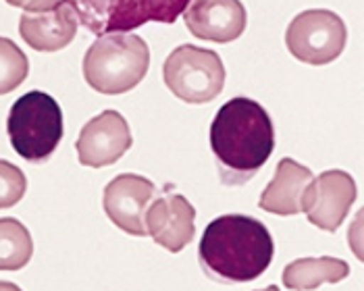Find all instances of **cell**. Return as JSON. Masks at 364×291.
I'll list each match as a JSON object with an SVG mask.
<instances>
[{
	"mask_svg": "<svg viewBox=\"0 0 364 291\" xmlns=\"http://www.w3.org/2000/svg\"><path fill=\"white\" fill-rule=\"evenodd\" d=\"M29 73V60L23 50L9 38H0V96L17 89Z\"/></svg>",
	"mask_w": 364,
	"mask_h": 291,
	"instance_id": "cell-17",
	"label": "cell"
},
{
	"mask_svg": "<svg viewBox=\"0 0 364 291\" xmlns=\"http://www.w3.org/2000/svg\"><path fill=\"white\" fill-rule=\"evenodd\" d=\"M196 210L181 194L168 192L154 198L146 210V231L168 252H181L196 235Z\"/></svg>",
	"mask_w": 364,
	"mask_h": 291,
	"instance_id": "cell-11",
	"label": "cell"
},
{
	"mask_svg": "<svg viewBox=\"0 0 364 291\" xmlns=\"http://www.w3.org/2000/svg\"><path fill=\"white\" fill-rule=\"evenodd\" d=\"M77 17L73 9L60 0L53 9L23 13L19 19V33L23 42L38 53H56L69 46L77 33Z\"/></svg>",
	"mask_w": 364,
	"mask_h": 291,
	"instance_id": "cell-13",
	"label": "cell"
},
{
	"mask_svg": "<svg viewBox=\"0 0 364 291\" xmlns=\"http://www.w3.org/2000/svg\"><path fill=\"white\" fill-rule=\"evenodd\" d=\"M210 150L221 183L246 185L275 150V129L264 106L246 96L225 102L210 123Z\"/></svg>",
	"mask_w": 364,
	"mask_h": 291,
	"instance_id": "cell-1",
	"label": "cell"
},
{
	"mask_svg": "<svg viewBox=\"0 0 364 291\" xmlns=\"http://www.w3.org/2000/svg\"><path fill=\"white\" fill-rule=\"evenodd\" d=\"M256 291H281L277 285H271V287H264V290H256Z\"/></svg>",
	"mask_w": 364,
	"mask_h": 291,
	"instance_id": "cell-21",
	"label": "cell"
},
{
	"mask_svg": "<svg viewBox=\"0 0 364 291\" xmlns=\"http://www.w3.org/2000/svg\"><path fill=\"white\" fill-rule=\"evenodd\" d=\"M275 246L264 223L246 214H223L208 223L198 246V260L217 283H248L273 260Z\"/></svg>",
	"mask_w": 364,
	"mask_h": 291,
	"instance_id": "cell-2",
	"label": "cell"
},
{
	"mask_svg": "<svg viewBox=\"0 0 364 291\" xmlns=\"http://www.w3.org/2000/svg\"><path fill=\"white\" fill-rule=\"evenodd\" d=\"M356 181L346 171H325L310 181L304 196V214L323 231L333 233L356 202Z\"/></svg>",
	"mask_w": 364,
	"mask_h": 291,
	"instance_id": "cell-8",
	"label": "cell"
},
{
	"mask_svg": "<svg viewBox=\"0 0 364 291\" xmlns=\"http://www.w3.org/2000/svg\"><path fill=\"white\" fill-rule=\"evenodd\" d=\"M156 187L150 179L141 175H117L105 187L102 206L107 216L121 231L144 237L146 231V210L154 200Z\"/></svg>",
	"mask_w": 364,
	"mask_h": 291,
	"instance_id": "cell-9",
	"label": "cell"
},
{
	"mask_svg": "<svg viewBox=\"0 0 364 291\" xmlns=\"http://www.w3.org/2000/svg\"><path fill=\"white\" fill-rule=\"evenodd\" d=\"M26 190H28V179L23 171L9 160H0V210L21 202Z\"/></svg>",
	"mask_w": 364,
	"mask_h": 291,
	"instance_id": "cell-18",
	"label": "cell"
},
{
	"mask_svg": "<svg viewBox=\"0 0 364 291\" xmlns=\"http://www.w3.org/2000/svg\"><path fill=\"white\" fill-rule=\"evenodd\" d=\"M13 150L28 163H46L63 140V111L46 92L31 89L17 98L6 119Z\"/></svg>",
	"mask_w": 364,
	"mask_h": 291,
	"instance_id": "cell-4",
	"label": "cell"
},
{
	"mask_svg": "<svg viewBox=\"0 0 364 291\" xmlns=\"http://www.w3.org/2000/svg\"><path fill=\"white\" fill-rule=\"evenodd\" d=\"M4 2H9L11 6H19V9H23V11H46V9H53L56 6L60 0H4Z\"/></svg>",
	"mask_w": 364,
	"mask_h": 291,
	"instance_id": "cell-19",
	"label": "cell"
},
{
	"mask_svg": "<svg viewBox=\"0 0 364 291\" xmlns=\"http://www.w3.org/2000/svg\"><path fill=\"white\" fill-rule=\"evenodd\" d=\"M150 67V48L136 33H105L85 53L84 79L105 96H119L140 84Z\"/></svg>",
	"mask_w": 364,
	"mask_h": 291,
	"instance_id": "cell-3",
	"label": "cell"
},
{
	"mask_svg": "<svg viewBox=\"0 0 364 291\" xmlns=\"http://www.w3.org/2000/svg\"><path fill=\"white\" fill-rule=\"evenodd\" d=\"M77 21L96 35L125 33L144 23H175L192 0H65Z\"/></svg>",
	"mask_w": 364,
	"mask_h": 291,
	"instance_id": "cell-5",
	"label": "cell"
},
{
	"mask_svg": "<svg viewBox=\"0 0 364 291\" xmlns=\"http://www.w3.org/2000/svg\"><path fill=\"white\" fill-rule=\"evenodd\" d=\"M348 29L343 19L327 9H310L294 17L285 31V46L300 62L329 65L346 48Z\"/></svg>",
	"mask_w": 364,
	"mask_h": 291,
	"instance_id": "cell-7",
	"label": "cell"
},
{
	"mask_svg": "<svg viewBox=\"0 0 364 291\" xmlns=\"http://www.w3.org/2000/svg\"><path fill=\"white\" fill-rule=\"evenodd\" d=\"M183 21L200 40L229 44L244 33L248 13L240 0H192L183 11Z\"/></svg>",
	"mask_w": 364,
	"mask_h": 291,
	"instance_id": "cell-12",
	"label": "cell"
},
{
	"mask_svg": "<svg viewBox=\"0 0 364 291\" xmlns=\"http://www.w3.org/2000/svg\"><path fill=\"white\" fill-rule=\"evenodd\" d=\"M350 275L348 262L333 256L298 258L283 268V285L294 291H312L323 283H339Z\"/></svg>",
	"mask_w": 364,
	"mask_h": 291,
	"instance_id": "cell-15",
	"label": "cell"
},
{
	"mask_svg": "<svg viewBox=\"0 0 364 291\" xmlns=\"http://www.w3.org/2000/svg\"><path fill=\"white\" fill-rule=\"evenodd\" d=\"M0 291H23L21 287H17L15 283H9V281H0Z\"/></svg>",
	"mask_w": 364,
	"mask_h": 291,
	"instance_id": "cell-20",
	"label": "cell"
},
{
	"mask_svg": "<svg viewBox=\"0 0 364 291\" xmlns=\"http://www.w3.org/2000/svg\"><path fill=\"white\" fill-rule=\"evenodd\" d=\"M314 175L294 158H281L275 177L264 187L258 206L271 214L294 216L304 212V196Z\"/></svg>",
	"mask_w": 364,
	"mask_h": 291,
	"instance_id": "cell-14",
	"label": "cell"
},
{
	"mask_svg": "<svg viewBox=\"0 0 364 291\" xmlns=\"http://www.w3.org/2000/svg\"><path fill=\"white\" fill-rule=\"evenodd\" d=\"M134 144L125 116L117 111H105L87 121L77 138V156L84 167L100 169L114 165Z\"/></svg>",
	"mask_w": 364,
	"mask_h": 291,
	"instance_id": "cell-10",
	"label": "cell"
},
{
	"mask_svg": "<svg viewBox=\"0 0 364 291\" xmlns=\"http://www.w3.org/2000/svg\"><path fill=\"white\" fill-rule=\"evenodd\" d=\"M33 256L28 227L17 219H0V270H19Z\"/></svg>",
	"mask_w": 364,
	"mask_h": 291,
	"instance_id": "cell-16",
	"label": "cell"
},
{
	"mask_svg": "<svg viewBox=\"0 0 364 291\" xmlns=\"http://www.w3.org/2000/svg\"><path fill=\"white\" fill-rule=\"evenodd\" d=\"M163 79L175 98L190 104H206L223 92L225 65L215 50L183 44L165 60Z\"/></svg>",
	"mask_w": 364,
	"mask_h": 291,
	"instance_id": "cell-6",
	"label": "cell"
}]
</instances>
